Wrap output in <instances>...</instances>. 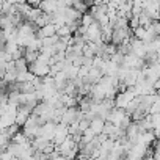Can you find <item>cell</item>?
Wrapping results in <instances>:
<instances>
[{"label": "cell", "instance_id": "6da1fadb", "mask_svg": "<svg viewBox=\"0 0 160 160\" xmlns=\"http://www.w3.org/2000/svg\"><path fill=\"white\" fill-rule=\"evenodd\" d=\"M129 35H132V30L129 28V27H119V28H113V32H112V39H110V42H113V44H121L122 42V39L126 38V36H129Z\"/></svg>", "mask_w": 160, "mask_h": 160}, {"label": "cell", "instance_id": "7a4b0ae2", "mask_svg": "<svg viewBox=\"0 0 160 160\" xmlns=\"http://www.w3.org/2000/svg\"><path fill=\"white\" fill-rule=\"evenodd\" d=\"M42 13H47V14H52L58 10V0H41L39 5Z\"/></svg>", "mask_w": 160, "mask_h": 160}, {"label": "cell", "instance_id": "3957f363", "mask_svg": "<svg viewBox=\"0 0 160 160\" xmlns=\"http://www.w3.org/2000/svg\"><path fill=\"white\" fill-rule=\"evenodd\" d=\"M104 122L105 119L99 118V116H94L91 121H90V129L94 132V133H101L102 132V127H104Z\"/></svg>", "mask_w": 160, "mask_h": 160}, {"label": "cell", "instance_id": "277c9868", "mask_svg": "<svg viewBox=\"0 0 160 160\" xmlns=\"http://www.w3.org/2000/svg\"><path fill=\"white\" fill-rule=\"evenodd\" d=\"M72 8H75L78 13H87L88 11V5L83 2V0H72V5H71Z\"/></svg>", "mask_w": 160, "mask_h": 160}, {"label": "cell", "instance_id": "5b68a950", "mask_svg": "<svg viewBox=\"0 0 160 160\" xmlns=\"http://www.w3.org/2000/svg\"><path fill=\"white\" fill-rule=\"evenodd\" d=\"M151 22H152V19H151V16L149 14H146L144 11H141V14H138V24L141 25V27H149L151 25Z\"/></svg>", "mask_w": 160, "mask_h": 160}, {"label": "cell", "instance_id": "8992f818", "mask_svg": "<svg viewBox=\"0 0 160 160\" xmlns=\"http://www.w3.org/2000/svg\"><path fill=\"white\" fill-rule=\"evenodd\" d=\"M10 141H13V143H18V144H22V143H25V141H28V138L22 133V130H19V132H16L11 138H10Z\"/></svg>", "mask_w": 160, "mask_h": 160}, {"label": "cell", "instance_id": "52a82bcc", "mask_svg": "<svg viewBox=\"0 0 160 160\" xmlns=\"http://www.w3.org/2000/svg\"><path fill=\"white\" fill-rule=\"evenodd\" d=\"M13 61H14V68H16L18 72L27 71V69H28V68H27V61H25L24 57H21V58H18V60H13Z\"/></svg>", "mask_w": 160, "mask_h": 160}, {"label": "cell", "instance_id": "ba28073f", "mask_svg": "<svg viewBox=\"0 0 160 160\" xmlns=\"http://www.w3.org/2000/svg\"><path fill=\"white\" fill-rule=\"evenodd\" d=\"M57 41H58V35H52V36H44V38L41 39V42H42V46H44V47L53 46V44H55Z\"/></svg>", "mask_w": 160, "mask_h": 160}, {"label": "cell", "instance_id": "9c48e42d", "mask_svg": "<svg viewBox=\"0 0 160 160\" xmlns=\"http://www.w3.org/2000/svg\"><path fill=\"white\" fill-rule=\"evenodd\" d=\"M55 35H58V36H68V35H72V32H71L69 25L63 24V25L57 27V33H55Z\"/></svg>", "mask_w": 160, "mask_h": 160}, {"label": "cell", "instance_id": "30bf717a", "mask_svg": "<svg viewBox=\"0 0 160 160\" xmlns=\"http://www.w3.org/2000/svg\"><path fill=\"white\" fill-rule=\"evenodd\" d=\"M91 22H94V18L87 11V13H83L82 14V18H80V24H82V25H85V27H88Z\"/></svg>", "mask_w": 160, "mask_h": 160}, {"label": "cell", "instance_id": "8fae6325", "mask_svg": "<svg viewBox=\"0 0 160 160\" xmlns=\"http://www.w3.org/2000/svg\"><path fill=\"white\" fill-rule=\"evenodd\" d=\"M19 130H21V126H19V124H16V122H13V124H10V126L7 127V132H8L10 138H11L16 132H19Z\"/></svg>", "mask_w": 160, "mask_h": 160}, {"label": "cell", "instance_id": "7c38bea8", "mask_svg": "<svg viewBox=\"0 0 160 160\" xmlns=\"http://www.w3.org/2000/svg\"><path fill=\"white\" fill-rule=\"evenodd\" d=\"M87 127H90V119H87V118L83 116L82 119H78V130L82 132V130H85Z\"/></svg>", "mask_w": 160, "mask_h": 160}, {"label": "cell", "instance_id": "4fadbf2b", "mask_svg": "<svg viewBox=\"0 0 160 160\" xmlns=\"http://www.w3.org/2000/svg\"><path fill=\"white\" fill-rule=\"evenodd\" d=\"M149 113H160V101H155L149 105Z\"/></svg>", "mask_w": 160, "mask_h": 160}, {"label": "cell", "instance_id": "5bb4252c", "mask_svg": "<svg viewBox=\"0 0 160 160\" xmlns=\"http://www.w3.org/2000/svg\"><path fill=\"white\" fill-rule=\"evenodd\" d=\"M0 158H3V160H11V158H14V157H13L11 152H8V151L5 149V151L0 152Z\"/></svg>", "mask_w": 160, "mask_h": 160}, {"label": "cell", "instance_id": "9a60e30c", "mask_svg": "<svg viewBox=\"0 0 160 160\" xmlns=\"http://www.w3.org/2000/svg\"><path fill=\"white\" fill-rule=\"evenodd\" d=\"M39 2H41V0H27V3H28L30 7H38Z\"/></svg>", "mask_w": 160, "mask_h": 160}, {"label": "cell", "instance_id": "2e32d148", "mask_svg": "<svg viewBox=\"0 0 160 160\" xmlns=\"http://www.w3.org/2000/svg\"><path fill=\"white\" fill-rule=\"evenodd\" d=\"M25 2H27V0H16V3H18V5H21V3H25Z\"/></svg>", "mask_w": 160, "mask_h": 160}, {"label": "cell", "instance_id": "e0dca14e", "mask_svg": "<svg viewBox=\"0 0 160 160\" xmlns=\"http://www.w3.org/2000/svg\"><path fill=\"white\" fill-rule=\"evenodd\" d=\"M3 85H5V83H3V78L0 77V88H3Z\"/></svg>", "mask_w": 160, "mask_h": 160}, {"label": "cell", "instance_id": "ac0fdd59", "mask_svg": "<svg viewBox=\"0 0 160 160\" xmlns=\"http://www.w3.org/2000/svg\"><path fill=\"white\" fill-rule=\"evenodd\" d=\"M3 2H10V3H16V0H3Z\"/></svg>", "mask_w": 160, "mask_h": 160}]
</instances>
